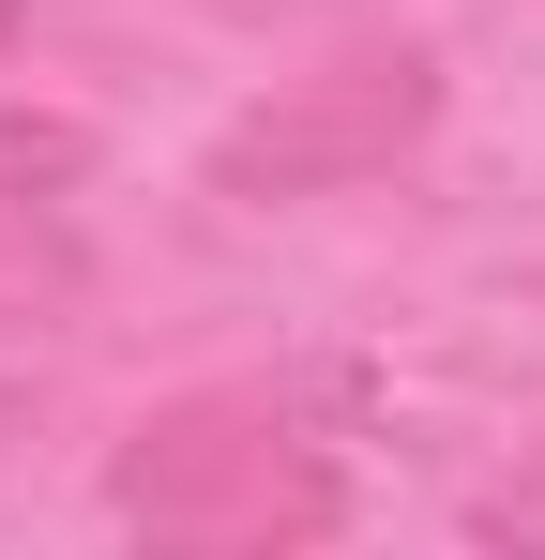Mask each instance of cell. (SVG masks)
Returning a JSON list of instances; mask_svg holds the SVG:
<instances>
[{
	"mask_svg": "<svg viewBox=\"0 0 545 560\" xmlns=\"http://www.w3.org/2000/svg\"><path fill=\"white\" fill-rule=\"evenodd\" d=\"M334 440H349V378H197L106 455V515L137 546H182V560L334 546L349 530Z\"/></svg>",
	"mask_w": 545,
	"mask_h": 560,
	"instance_id": "cell-1",
	"label": "cell"
},
{
	"mask_svg": "<svg viewBox=\"0 0 545 560\" xmlns=\"http://www.w3.org/2000/svg\"><path fill=\"white\" fill-rule=\"evenodd\" d=\"M425 121H440V46H409V31H394V46H334L318 77L258 92L212 137V197H243V212H272V197H349V183H379V167H409Z\"/></svg>",
	"mask_w": 545,
	"mask_h": 560,
	"instance_id": "cell-2",
	"label": "cell"
},
{
	"mask_svg": "<svg viewBox=\"0 0 545 560\" xmlns=\"http://www.w3.org/2000/svg\"><path fill=\"white\" fill-rule=\"evenodd\" d=\"M77 303H91V258H77V228L15 197V212H0V349H46V334H61Z\"/></svg>",
	"mask_w": 545,
	"mask_h": 560,
	"instance_id": "cell-3",
	"label": "cell"
},
{
	"mask_svg": "<svg viewBox=\"0 0 545 560\" xmlns=\"http://www.w3.org/2000/svg\"><path fill=\"white\" fill-rule=\"evenodd\" d=\"M61 183H91V121L77 106H0V212L61 197Z\"/></svg>",
	"mask_w": 545,
	"mask_h": 560,
	"instance_id": "cell-4",
	"label": "cell"
},
{
	"mask_svg": "<svg viewBox=\"0 0 545 560\" xmlns=\"http://www.w3.org/2000/svg\"><path fill=\"white\" fill-rule=\"evenodd\" d=\"M469 546H531L545 560V455H515L485 500H469Z\"/></svg>",
	"mask_w": 545,
	"mask_h": 560,
	"instance_id": "cell-5",
	"label": "cell"
},
{
	"mask_svg": "<svg viewBox=\"0 0 545 560\" xmlns=\"http://www.w3.org/2000/svg\"><path fill=\"white\" fill-rule=\"evenodd\" d=\"M15 15H31V0H0V46H15Z\"/></svg>",
	"mask_w": 545,
	"mask_h": 560,
	"instance_id": "cell-6",
	"label": "cell"
},
{
	"mask_svg": "<svg viewBox=\"0 0 545 560\" xmlns=\"http://www.w3.org/2000/svg\"><path fill=\"white\" fill-rule=\"evenodd\" d=\"M0 424H15V394H0Z\"/></svg>",
	"mask_w": 545,
	"mask_h": 560,
	"instance_id": "cell-7",
	"label": "cell"
}]
</instances>
